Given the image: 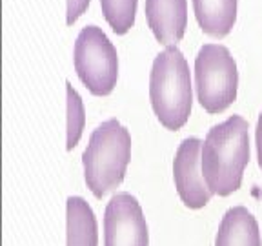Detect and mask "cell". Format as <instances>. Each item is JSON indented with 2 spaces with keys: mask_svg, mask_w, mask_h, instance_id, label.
Wrapping results in <instances>:
<instances>
[{
  "mask_svg": "<svg viewBox=\"0 0 262 246\" xmlns=\"http://www.w3.org/2000/svg\"><path fill=\"white\" fill-rule=\"evenodd\" d=\"M250 126L231 115L213 126L202 144V175L213 193L226 197L241 188L242 173L250 162Z\"/></svg>",
  "mask_w": 262,
  "mask_h": 246,
  "instance_id": "cell-1",
  "label": "cell"
},
{
  "mask_svg": "<svg viewBox=\"0 0 262 246\" xmlns=\"http://www.w3.org/2000/svg\"><path fill=\"white\" fill-rule=\"evenodd\" d=\"M149 100L164 128L175 131L188 122L193 106L191 77L188 60L175 44L166 46L153 60Z\"/></svg>",
  "mask_w": 262,
  "mask_h": 246,
  "instance_id": "cell-2",
  "label": "cell"
},
{
  "mask_svg": "<svg viewBox=\"0 0 262 246\" xmlns=\"http://www.w3.org/2000/svg\"><path fill=\"white\" fill-rule=\"evenodd\" d=\"M131 157V135L117 119L93 130L82 155L86 184L97 199L115 190L124 180Z\"/></svg>",
  "mask_w": 262,
  "mask_h": 246,
  "instance_id": "cell-3",
  "label": "cell"
},
{
  "mask_svg": "<svg viewBox=\"0 0 262 246\" xmlns=\"http://www.w3.org/2000/svg\"><path fill=\"white\" fill-rule=\"evenodd\" d=\"M238 71L229 49L221 44H204L195 58V90L208 113H222L237 98Z\"/></svg>",
  "mask_w": 262,
  "mask_h": 246,
  "instance_id": "cell-4",
  "label": "cell"
},
{
  "mask_svg": "<svg viewBox=\"0 0 262 246\" xmlns=\"http://www.w3.org/2000/svg\"><path fill=\"white\" fill-rule=\"evenodd\" d=\"M75 71L97 97L113 91L119 78V57L107 35L97 26H86L75 40Z\"/></svg>",
  "mask_w": 262,
  "mask_h": 246,
  "instance_id": "cell-5",
  "label": "cell"
},
{
  "mask_svg": "<svg viewBox=\"0 0 262 246\" xmlns=\"http://www.w3.org/2000/svg\"><path fill=\"white\" fill-rule=\"evenodd\" d=\"M106 246H147V224L139 201L122 192L111 197L104 213Z\"/></svg>",
  "mask_w": 262,
  "mask_h": 246,
  "instance_id": "cell-6",
  "label": "cell"
},
{
  "mask_svg": "<svg viewBox=\"0 0 262 246\" xmlns=\"http://www.w3.org/2000/svg\"><path fill=\"white\" fill-rule=\"evenodd\" d=\"M202 140L188 137L180 142L173 160V177L180 199L188 208H202L209 202L213 192L202 175Z\"/></svg>",
  "mask_w": 262,
  "mask_h": 246,
  "instance_id": "cell-7",
  "label": "cell"
},
{
  "mask_svg": "<svg viewBox=\"0 0 262 246\" xmlns=\"http://www.w3.org/2000/svg\"><path fill=\"white\" fill-rule=\"evenodd\" d=\"M144 11L157 42L173 46L184 37L188 28V0H146Z\"/></svg>",
  "mask_w": 262,
  "mask_h": 246,
  "instance_id": "cell-8",
  "label": "cell"
},
{
  "mask_svg": "<svg viewBox=\"0 0 262 246\" xmlns=\"http://www.w3.org/2000/svg\"><path fill=\"white\" fill-rule=\"evenodd\" d=\"M215 246H260L257 219L244 206L229 208L219 226Z\"/></svg>",
  "mask_w": 262,
  "mask_h": 246,
  "instance_id": "cell-9",
  "label": "cell"
},
{
  "mask_svg": "<svg viewBox=\"0 0 262 246\" xmlns=\"http://www.w3.org/2000/svg\"><path fill=\"white\" fill-rule=\"evenodd\" d=\"M199 28L209 37H226L237 20V0H193Z\"/></svg>",
  "mask_w": 262,
  "mask_h": 246,
  "instance_id": "cell-10",
  "label": "cell"
},
{
  "mask_svg": "<svg viewBox=\"0 0 262 246\" xmlns=\"http://www.w3.org/2000/svg\"><path fill=\"white\" fill-rule=\"evenodd\" d=\"M98 232L93 210L82 197L68 199V246H97Z\"/></svg>",
  "mask_w": 262,
  "mask_h": 246,
  "instance_id": "cell-11",
  "label": "cell"
},
{
  "mask_svg": "<svg viewBox=\"0 0 262 246\" xmlns=\"http://www.w3.org/2000/svg\"><path fill=\"white\" fill-rule=\"evenodd\" d=\"M139 0H100L104 18L117 35H126L135 24Z\"/></svg>",
  "mask_w": 262,
  "mask_h": 246,
  "instance_id": "cell-12",
  "label": "cell"
},
{
  "mask_svg": "<svg viewBox=\"0 0 262 246\" xmlns=\"http://www.w3.org/2000/svg\"><path fill=\"white\" fill-rule=\"evenodd\" d=\"M66 91H68V152H71L78 144L84 131V124H86V111H84V104H82L80 95L77 93L71 82H66Z\"/></svg>",
  "mask_w": 262,
  "mask_h": 246,
  "instance_id": "cell-13",
  "label": "cell"
},
{
  "mask_svg": "<svg viewBox=\"0 0 262 246\" xmlns=\"http://www.w3.org/2000/svg\"><path fill=\"white\" fill-rule=\"evenodd\" d=\"M88 6H90V0H68V8H66V22H68V26H73L86 13Z\"/></svg>",
  "mask_w": 262,
  "mask_h": 246,
  "instance_id": "cell-14",
  "label": "cell"
},
{
  "mask_svg": "<svg viewBox=\"0 0 262 246\" xmlns=\"http://www.w3.org/2000/svg\"><path fill=\"white\" fill-rule=\"evenodd\" d=\"M255 139H257V159H258V166H260V170H262V111H260V115H258L257 135H255Z\"/></svg>",
  "mask_w": 262,
  "mask_h": 246,
  "instance_id": "cell-15",
  "label": "cell"
}]
</instances>
